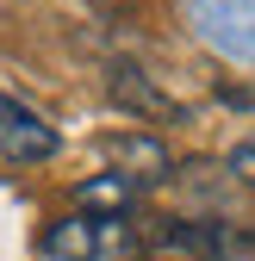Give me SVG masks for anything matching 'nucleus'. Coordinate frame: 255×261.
<instances>
[{"instance_id": "f257e3e1", "label": "nucleus", "mask_w": 255, "mask_h": 261, "mask_svg": "<svg viewBox=\"0 0 255 261\" xmlns=\"http://www.w3.org/2000/svg\"><path fill=\"white\" fill-rule=\"evenodd\" d=\"M44 255L50 261H137L143 255V237L131 230V218L75 212V218H56L50 230H44Z\"/></svg>"}, {"instance_id": "f03ea898", "label": "nucleus", "mask_w": 255, "mask_h": 261, "mask_svg": "<svg viewBox=\"0 0 255 261\" xmlns=\"http://www.w3.org/2000/svg\"><path fill=\"white\" fill-rule=\"evenodd\" d=\"M199 38L237 62H255V0H187Z\"/></svg>"}, {"instance_id": "7ed1b4c3", "label": "nucleus", "mask_w": 255, "mask_h": 261, "mask_svg": "<svg viewBox=\"0 0 255 261\" xmlns=\"http://www.w3.org/2000/svg\"><path fill=\"white\" fill-rule=\"evenodd\" d=\"M56 149H62L56 124H44V112H31L25 100L0 93V155L19 162V168H31V162H50Z\"/></svg>"}, {"instance_id": "20e7f679", "label": "nucleus", "mask_w": 255, "mask_h": 261, "mask_svg": "<svg viewBox=\"0 0 255 261\" xmlns=\"http://www.w3.org/2000/svg\"><path fill=\"white\" fill-rule=\"evenodd\" d=\"M143 249L162 255V261H218V255L231 249V230L212 224V218H162L143 237Z\"/></svg>"}, {"instance_id": "39448f33", "label": "nucleus", "mask_w": 255, "mask_h": 261, "mask_svg": "<svg viewBox=\"0 0 255 261\" xmlns=\"http://www.w3.org/2000/svg\"><path fill=\"white\" fill-rule=\"evenodd\" d=\"M106 155H112V174L137 180V187H156V180L174 174L168 149L156 143V137H143V130H118V137H106Z\"/></svg>"}, {"instance_id": "423d86ee", "label": "nucleus", "mask_w": 255, "mask_h": 261, "mask_svg": "<svg viewBox=\"0 0 255 261\" xmlns=\"http://www.w3.org/2000/svg\"><path fill=\"white\" fill-rule=\"evenodd\" d=\"M106 93L124 112H137V118H181V106L137 69V62H112V69H106Z\"/></svg>"}, {"instance_id": "0eeeda50", "label": "nucleus", "mask_w": 255, "mask_h": 261, "mask_svg": "<svg viewBox=\"0 0 255 261\" xmlns=\"http://www.w3.org/2000/svg\"><path fill=\"white\" fill-rule=\"evenodd\" d=\"M137 193H143L137 180H124V174L106 168V174H93V180L75 187V205L93 212V218H131V212H137Z\"/></svg>"}, {"instance_id": "6e6552de", "label": "nucleus", "mask_w": 255, "mask_h": 261, "mask_svg": "<svg viewBox=\"0 0 255 261\" xmlns=\"http://www.w3.org/2000/svg\"><path fill=\"white\" fill-rule=\"evenodd\" d=\"M224 168H231L243 187H255V137H243V143L231 149V162H224Z\"/></svg>"}, {"instance_id": "1a4fd4ad", "label": "nucleus", "mask_w": 255, "mask_h": 261, "mask_svg": "<svg viewBox=\"0 0 255 261\" xmlns=\"http://www.w3.org/2000/svg\"><path fill=\"white\" fill-rule=\"evenodd\" d=\"M224 106H255V93H243V87H224Z\"/></svg>"}, {"instance_id": "9d476101", "label": "nucleus", "mask_w": 255, "mask_h": 261, "mask_svg": "<svg viewBox=\"0 0 255 261\" xmlns=\"http://www.w3.org/2000/svg\"><path fill=\"white\" fill-rule=\"evenodd\" d=\"M137 261H162V255H137Z\"/></svg>"}]
</instances>
